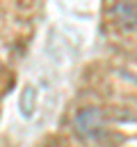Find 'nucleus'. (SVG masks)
<instances>
[{"instance_id": "1", "label": "nucleus", "mask_w": 137, "mask_h": 147, "mask_svg": "<svg viewBox=\"0 0 137 147\" xmlns=\"http://www.w3.org/2000/svg\"><path fill=\"white\" fill-rule=\"evenodd\" d=\"M103 126H105V119L96 106H84L75 113V131L82 140H98L105 133Z\"/></svg>"}, {"instance_id": "3", "label": "nucleus", "mask_w": 137, "mask_h": 147, "mask_svg": "<svg viewBox=\"0 0 137 147\" xmlns=\"http://www.w3.org/2000/svg\"><path fill=\"white\" fill-rule=\"evenodd\" d=\"M34 108H37V90H34V85H25L18 96V110L23 117H32Z\"/></svg>"}, {"instance_id": "2", "label": "nucleus", "mask_w": 137, "mask_h": 147, "mask_svg": "<svg viewBox=\"0 0 137 147\" xmlns=\"http://www.w3.org/2000/svg\"><path fill=\"white\" fill-rule=\"evenodd\" d=\"M107 11H110L114 25H119L123 32L137 30V5L135 2H114Z\"/></svg>"}]
</instances>
